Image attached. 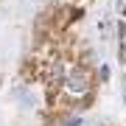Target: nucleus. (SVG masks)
Segmentation results:
<instances>
[{
	"label": "nucleus",
	"instance_id": "nucleus-1",
	"mask_svg": "<svg viewBox=\"0 0 126 126\" xmlns=\"http://www.w3.org/2000/svg\"><path fill=\"white\" fill-rule=\"evenodd\" d=\"M67 90L70 93H87L90 90V79H87L84 70H73L67 76Z\"/></svg>",
	"mask_w": 126,
	"mask_h": 126
},
{
	"label": "nucleus",
	"instance_id": "nucleus-2",
	"mask_svg": "<svg viewBox=\"0 0 126 126\" xmlns=\"http://www.w3.org/2000/svg\"><path fill=\"white\" fill-rule=\"evenodd\" d=\"M79 123H81V118H67L62 126H79Z\"/></svg>",
	"mask_w": 126,
	"mask_h": 126
},
{
	"label": "nucleus",
	"instance_id": "nucleus-3",
	"mask_svg": "<svg viewBox=\"0 0 126 126\" xmlns=\"http://www.w3.org/2000/svg\"><path fill=\"white\" fill-rule=\"evenodd\" d=\"M118 11H121V14H126V0H118Z\"/></svg>",
	"mask_w": 126,
	"mask_h": 126
}]
</instances>
